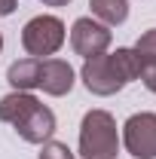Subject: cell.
Here are the masks:
<instances>
[{"label": "cell", "mask_w": 156, "mask_h": 159, "mask_svg": "<svg viewBox=\"0 0 156 159\" xmlns=\"http://www.w3.org/2000/svg\"><path fill=\"white\" fill-rule=\"evenodd\" d=\"M141 77V55L129 46H119L117 52H101L92 58H83L80 67V80L83 86L98 95V98H107V95H117L126 83Z\"/></svg>", "instance_id": "obj_1"}, {"label": "cell", "mask_w": 156, "mask_h": 159, "mask_svg": "<svg viewBox=\"0 0 156 159\" xmlns=\"http://www.w3.org/2000/svg\"><path fill=\"white\" fill-rule=\"evenodd\" d=\"M0 122H9L28 144H43L55 135V113L31 92H9L0 98Z\"/></svg>", "instance_id": "obj_2"}, {"label": "cell", "mask_w": 156, "mask_h": 159, "mask_svg": "<svg viewBox=\"0 0 156 159\" xmlns=\"http://www.w3.org/2000/svg\"><path fill=\"white\" fill-rule=\"evenodd\" d=\"M117 150H119L117 119L107 110H89L80 122V156L83 159L117 156Z\"/></svg>", "instance_id": "obj_3"}, {"label": "cell", "mask_w": 156, "mask_h": 159, "mask_svg": "<svg viewBox=\"0 0 156 159\" xmlns=\"http://www.w3.org/2000/svg\"><path fill=\"white\" fill-rule=\"evenodd\" d=\"M67 40V28L58 16H34L21 28V46L31 58H52Z\"/></svg>", "instance_id": "obj_4"}, {"label": "cell", "mask_w": 156, "mask_h": 159, "mask_svg": "<svg viewBox=\"0 0 156 159\" xmlns=\"http://www.w3.org/2000/svg\"><path fill=\"white\" fill-rule=\"evenodd\" d=\"M119 144L135 159H156V113L141 110L122 122Z\"/></svg>", "instance_id": "obj_5"}, {"label": "cell", "mask_w": 156, "mask_h": 159, "mask_svg": "<svg viewBox=\"0 0 156 159\" xmlns=\"http://www.w3.org/2000/svg\"><path fill=\"white\" fill-rule=\"evenodd\" d=\"M110 28L107 25H101L98 19L92 16H83L71 25V49L83 55V58H92V55H101V52H107L110 49Z\"/></svg>", "instance_id": "obj_6"}, {"label": "cell", "mask_w": 156, "mask_h": 159, "mask_svg": "<svg viewBox=\"0 0 156 159\" xmlns=\"http://www.w3.org/2000/svg\"><path fill=\"white\" fill-rule=\"evenodd\" d=\"M74 83H77V74L64 58H40V86L37 89H43L52 98H61L74 89Z\"/></svg>", "instance_id": "obj_7"}, {"label": "cell", "mask_w": 156, "mask_h": 159, "mask_svg": "<svg viewBox=\"0 0 156 159\" xmlns=\"http://www.w3.org/2000/svg\"><path fill=\"white\" fill-rule=\"evenodd\" d=\"M6 80L16 92H31L40 86V58H19L6 67Z\"/></svg>", "instance_id": "obj_8"}, {"label": "cell", "mask_w": 156, "mask_h": 159, "mask_svg": "<svg viewBox=\"0 0 156 159\" xmlns=\"http://www.w3.org/2000/svg\"><path fill=\"white\" fill-rule=\"evenodd\" d=\"M89 6H92V19H98L107 28L122 25L129 19V0H89Z\"/></svg>", "instance_id": "obj_9"}, {"label": "cell", "mask_w": 156, "mask_h": 159, "mask_svg": "<svg viewBox=\"0 0 156 159\" xmlns=\"http://www.w3.org/2000/svg\"><path fill=\"white\" fill-rule=\"evenodd\" d=\"M37 159H74V150L67 147V144H61V141H43L40 144V156Z\"/></svg>", "instance_id": "obj_10"}, {"label": "cell", "mask_w": 156, "mask_h": 159, "mask_svg": "<svg viewBox=\"0 0 156 159\" xmlns=\"http://www.w3.org/2000/svg\"><path fill=\"white\" fill-rule=\"evenodd\" d=\"M135 52L141 55V58H147V61H156V28L144 31V34L138 37V43H135Z\"/></svg>", "instance_id": "obj_11"}, {"label": "cell", "mask_w": 156, "mask_h": 159, "mask_svg": "<svg viewBox=\"0 0 156 159\" xmlns=\"http://www.w3.org/2000/svg\"><path fill=\"white\" fill-rule=\"evenodd\" d=\"M138 80L156 95V61H147V58H144V67H141V77H138Z\"/></svg>", "instance_id": "obj_12"}, {"label": "cell", "mask_w": 156, "mask_h": 159, "mask_svg": "<svg viewBox=\"0 0 156 159\" xmlns=\"http://www.w3.org/2000/svg\"><path fill=\"white\" fill-rule=\"evenodd\" d=\"M16 3L19 0H0V16H12L16 12Z\"/></svg>", "instance_id": "obj_13"}, {"label": "cell", "mask_w": 156, "mask_h": 159, "mask_svg": "<svg viewBox=\"0 0 156 159\" xmlns=\"http://www.w3.org/2000/svg\"><path fill=\"white\" fill-rule=\"evenodd\" d=\"M40 3H43V6H67L71 0H40Z\"/></svg>", "instance_id": "obj_14"}, {"label": "cell", "mask_w": 156, "mask_h": 159, "mask_svg": "<svg viewBox=\"0 0 156 159\" xmlns=\"http://www.w3.org/2000/svg\"><path fill=\"white\" fill-rule=\"evenodd\" d=\"M0 52H3V34H0Z\"/></svg>", "instance_id": "obj_15"}, {"label": "cell", "mask_w": 156, "mask_h": 159, "mask_svg": "<svg viewBox=\"0 0 156 159\" xmlns=\"http://www.w3.org/2000/svg\"><path fill=\"white\" fill-rule=\"evenodd\" d=\"M98 159H113V156H98Z\"/></svg>", "instance_id": "obj_16"}]
</instances>
